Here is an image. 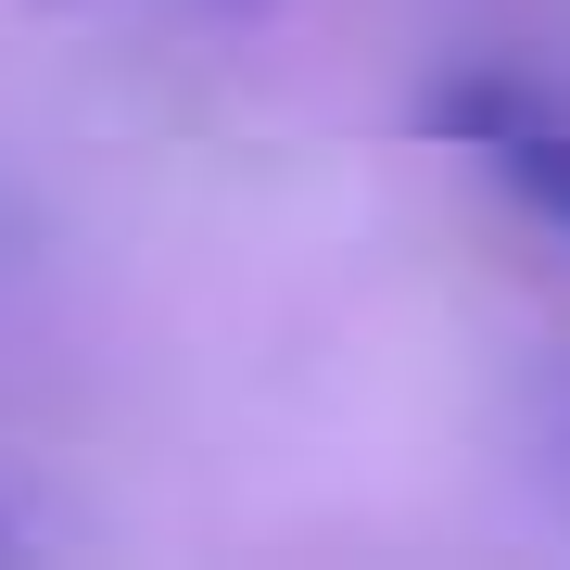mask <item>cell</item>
<instances>
[{
  "label": "cell",
  "mask_w": 570,
  "mask_h": 570,
  "mask_svg": "<svg viewBox=\"0 0 570 570\" xmlns=\"http://www.w3.org/2000/svg\"><path fill=\"white\" fill-rule=\"evenodd\" d=\"M431 127H444V140H482V153H494V178L570 228V127H558L546 102H520V89H494V77H482V89H456V102H431Z\"/></svg>",
  "instance_id": "obj_1"
},
{
  "label": "cell",
  "mask_w": 570,
  "mask_h": 570,
  "mask_svg": "<svg viewBox=\"0 0 570 570\" xmlns=\"http://www.w3.org/2000/svg\"><path fill=\"white\" fill-rule=\"evenodd\" d=\"M532 456H546V494L570 508V381L546 393V406H532Z\"/></svg>",
  "instance_id": "obj_2"
}]
</instances>
